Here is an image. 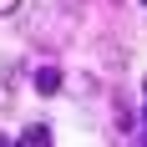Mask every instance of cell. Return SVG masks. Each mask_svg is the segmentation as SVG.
<instances>
[{
	"mask_svg": "<svg viewBox=\"0 0 147 147\" xmlns=\"http://www.w3.org/2000/svg\"><path fill=\"white\" fill-rule=\"evenodd\" d=\"M117 132H132V107L117 102Z\"/></svg>",
	"mask_w": 147,
	"mask_h": 147,
	"instance_id": "3",
	"label": "cell"
},
{
	"mask_svg": "<svg viewBox=\"0 0 147 147\" xmlns=\"http://www.w3.org/2000/svg\"><path fill=\"white\" fill-rule=\"evenodd\" d=\"M0 147H10V142H5V137H0Z\"/></svg>",
	"mask_w": 147,
	"mask_h": 147,
	"instance_id": "5",
	"label": "cell"
},
{
	"mask_svg": "<svg viewBox=\"0 0 147 147\" xmlns=\"http://www.w3.org/2000/svg\"><path fill=\"white\" fill-rule=\"evenodd\" d=\"M20 10V0H0V15H15Z\"/></svg>",
	"mask_w": 147,
	"mask_h": 147,
	"instance_id": "4",
	"label": "cell"
},
{
	"mask_svg": "<svg viewBox=\"0 0 147 147\" xmlns=\"http://www.w3.org/2000/svg\"><path fill=\"white\" fill-rule=\"evenodd\" d=\"M36 91H41V96H56L61 91V66H41V71H36Z\"/></svg>",
	"mask_w": 147,
	"mask_h": 147,
	"instance_id": "1",
	"label": "cell"
},
{
	"mask_svg": "<svg viewBox=\"0 0 147 147\" xmlns=\"http://www.w3.org/2000/svg\"><path fill=\"white\" fill-rule=\"evenodd\" d=\"M142 5H147V0H142Z\"/></svg>",
	"mask_w": 147,
	"mask_h": 147,
	"instance_id": "6",
	"label": "cell"
},
{
	"mask_svg": "<svg viewBox=\"0 0 147 147\" xmlns=\"http://www.w3.org/2000/svg\"><path fill=\"white\" fill-rule=\"evenodd\" d=\"M15 147H51V127H46V122H30L26 132H20V142Z\"/></svg>",
	"mask_w": 147,
	"mask_h": 147,
	"instance_id": "2",
	"label": "cell"
}]
</instances>
